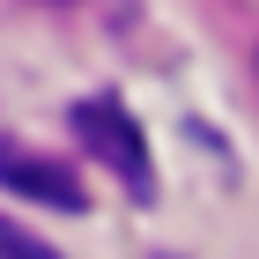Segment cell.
<instances>
[{"label": "cell", "mask_w": 259, "mask_h": 259, "mask_svg": "<svg viewBox=\"0 0 259 259\" xmlns=\"http://www.w3.org/2000/svg\"><path fill=\"white\" fill-rule=\"evenodd\" d=\"M74 134L89 141V148H97L119 178H126V193H134V200L156 193V178H148V148H141V126L126 119L111 97H104V104H74Z\"/></svg>", "instance_id": "6da1fadb"}, {"label": "cell", "mask_w": 259, "mask_h": 259, "mask_svg": "<svg viewBox=\"0 0 259 259\" xmlns=\"http://www.w3.org/2000/svg\"><path fill=\"white\" fill-rule=\"evenodd\" d=\"M0 185H8V193L45 200V207H67V215H81V207H89V193H81L74 170H67V163H52V156H37V148H22V141H0Z\"/></svg>", "instance_id": "7a4b0ae2"}, {"label": "cell", "mask_w": 259, "mask_h": 259, "mask_svg": "<svg viewBox=\"0 0 259 259\" xmlns=\"http://www.w3.org/2000/svg\"><path fill=\"white\" fill-rule=\"evenodd\" d=\"M0 259H60V252H52L45 237H30L22 222H8V215H0Z\"/></svg>", "instance_id": "3957f363"}]
</instances>
